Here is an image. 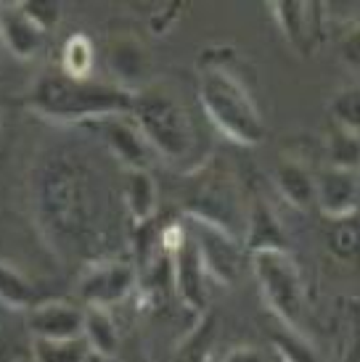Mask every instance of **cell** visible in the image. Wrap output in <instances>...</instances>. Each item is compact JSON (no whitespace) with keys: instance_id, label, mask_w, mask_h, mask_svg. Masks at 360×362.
I'll return each mask as SVG.
<instances>
[{"instance_id":"14","label":"cell","mask_w":360,"mask_h":362,"mask_svg":"<svg viewBox=\"0 0 360 362\" xmlns=\"http://www.w3.org/2000/svg\"><path fill=\"white\" fill-rule=\"evenodd\" d=\"M358 204H360L358 172L326 167L320 175H315V206L323 211L326 220L355 214Z\"/></svg>"},{"instance_id":"7","label":"cell","mask_w":360,"mask_h":362,"mask_svg":"<svg viewBox=\"0 0 360 362\" xmlns=\"http://www.w3.org/2000/svg\"><path fill=\"white\" fill-rule=\"evenodd\" d=\"M138 272L125 259H96L82 272L77 283V296L85 307H103L111 310L114 304L125 302L135 288Z\"/></svg>"},{"instance_id":"3","label":"cell","mask_w":360,"mask_h":362,"mask_svg":"<svg viewBox=\"0 0 360 362\" xmlns=\"http://www.w3.org/2000/svg\"><path fill=\"white\" fill-rule=\"evenodd\" d=\"M133 95L114 82L74 80L64 71L45 74L35 82L30 93V109L53 122H90L106 117H128L133 109Z\"/></svg>"},{"instance_id":"32","label":"cell","mask_w":360,"mask_h":362,"mask_svg":"<svg viewBox=\"0 0 360 362\" xmlns=\"http://www.w3.org/2000/svg\"><path fill=\"white\" fill-rule=\"evenodd\" d=\"M339 53H342V61H344L347 66H352V69L360 71V24L350 27L347 35L342 37Z\"/></svg>"},{"instance_id":"21","label":"cell","mask_w":360,"mask_h":362,"mask_svg":"<svg viewBox=\"0 0 360 362\" xmlns=\"http://www.w3.org/2000/svg\"><path fill=\"white\" fill-rule=\"evenodd\" d=\"M326 249L337 262L347 267H360V214H347L329 220L326 228Z\"/></svg>"},{"instance_id":"25","label":"cell","mask_w":360,"mask_h":362,"mask_svg":"<svg viewBox=\"0 0 360 362\" xmlns=\"http://www.w3.org/2000/svg\"><path fill=\"white\" fill-rule=\"evenodd\" d=\"M326 151H329V167H334V170H360V135H355V132L331 127Z\"/></svg>"},{"instance_id":"5","label":"cell","mask_w":360,"mask_h":362,"mask_svg":"<svg viewBox=\"0 0 360 362\" xmlns=\"http://www.w3.org/2000/svg\"><path fill=\"white\" fill-rule=\"evenodd\" d=\"M183 209L191 220L220 228L239 241L244 238L247 211L241 206L236 180L220 159L207 161L189 175L183 185Z\"/></svg>"},{"instance_id":"35","label":"cell","mask_w":360,"mask_h":362,"mask_svg":"<svg viewBox=\"0 0 360 362\" xmlns=\"http://www.w3.org/2000/svg\"><path fill=\"white\" fill-rule=\"evenodd\" d=\"M3 53H6V48H3V37H0V56H3Z\"/></svg>"},{"instance_id":"16","label":"cell","mask_w":360,"mask_h":362,"mask_svg":"<svg viewBox=\"0 0 360 362\" xmlns=\"http://www.w3.org/2000/svg\"><path fill=\"white\" fill-rule=\"evenodd\" d=\"M244 252H273V249H286V233L281 230L279 217L273 214L268 204L254 199L247 209V225H244Z\"/></svg>"},{"instance_id":"24","label":"cell","mask_w":360,"mask_h":362,"mask_svg":"<svg viewBox=\"0 0 360 362\" xmlns=\"http://www.w3.org/2000/svg\"><path fill=\"white\" fill-rule=\"evenodd\" d=\"M93 352L85 344V339H35V362H90Z\"/></svg>"},{"instance_id":"4","label":"cell","mask_w":360,"mask_h":362,"mask_svg":"<svg viewBox=\"0 0 360 362\" xmlns=\"http://www.w3.org/2000/svg\"><path fill=\"white\" fill-rule=\"evenodd\" d=\"M130 119L138 124L143 141L154 153L167 161L189 159L196 146V127L191 111L167 85L149 82L133 95Z\"/></svg>"},{"instance_id":"20","label":"cell","mask_w":360,"mask_h":362,"mask_svg":"<svg viewBox=\"0 0 360 362\" xmlns=\"http://www.w3.org/2000/svg\"><path fill=\"white\" fill-rule=\"evenodd\" d=\"M82 339L96 357H114L120 352V328L114 322V315L103 307H85Z\"/></svg>"},{"instance_id":"8","label":"cell","mask_w":360,"mask_h":362,"mask_svg":"<svg viewBox=\"0 0 360 362\" xmlns=\"http://www.w3.org/2000/svg\"><path fill=\"white\" fill-rule=\"evenodd\" d=\"M189 235L193 238L199 257L204 262V270L210 278L220 283H236L241 275V262H244V243L239 238L228 235L220 228H212L207 222L191 220Z\"/></svg>"},{"instance_id":"18","label":"cell","mask_w":360,"mask_h":362,"mask_svg":"<svg viewBox=\"0 0 360 362\" xmlns=\"http://www.w3.org/2000/svg\"><path fill=\"white\" fill-rule=\"evenodd\" d=\"M122 204L138 225H146L157 214L159 188L149 170H122Z\"/></svg>"},{"instance_id":"1","label":"cell","mask_w":360,"mask_h":362,"mask_svg":"<svg viewBox=\"0 0 360 362\" xmlns=\"http://www.w3.org/2000/svg\"><path fill=\"white\" fill-rule=\"evenodd\" d=\"M32 202L43 230L59 249L99 257L106 243L111 193L90 159L77 148H56L32 172Z\"/></svg>"},{"instance_id":"37","label":"cell","mask_w":360,"mask_h":362,"mask_svg":"<svg viewBox=\"0 0 360 362\" xmlns=\"http://www.w3.org/2000/svg\"><path fill=\"white\" fill-rule=\"evenodd\" d=\"M133 362H143V360H133Z\"/></svg>"},{"instance_id":"19","label":"cell","mask_w":360,"mask_h":362,"mask_svg":"<svg viewBox=\"0 0 360 362\" xmlns=\"http://www.w3.org/2000/svg\"><path fill=\"white\" fill-rule=\"evenodd\" d=\"M0 362H35V339L24 310L0 307Z\"/></svg>"},{"instance_id":"22","label":"cell","mask_w":360,"mask_h":362,"mask_svg":"<svg viewBox=\"0 0 360 362\" xmlns=\"http://www.w3.org/2000/svg\"><path fill=\"white\" fill-rule=\"evenodd\" d=\"M93 42L77 32L72 35L64 51H61V71L67 77H74V80H88L90 71H93V64H96V56H93Z\"/></svg>"},{"instance_id":"13","label":"cell","mask_w":360,"mask_h":362,"mask_svg":"<svg viewBox=\"0 0 360 362\" xmlns=\"http://www.w3.org/2000/svg\"><path fill=\"white\" fill-rule=\"evenodd\" d=\"M27 328L32 339H50V341H64V339H80L85 310L80 304L64 302V299H50V302L32 304L24 310Z\"/></svg>"},{"instance_id":"26","label":"cell","mask_w":360,"mask_h":362,"mask_svg":"<svg viewBox=\"0 0 360 362\" xmlns=\"http://www.w3.org/2000/svg\"><path fill=\"white\" fill-rule=\"evenodd\" d=\"M212 341H215V320L210 315H201V320L178 346L175 362H210Z\"/></svg>"},{"instance_id":"10","label":"cell","mask_w":360,"mask_h":362,"mask_svg":"<svg viewBox=\"0 0 360 362\" xmlns=\"http://www.w3.org/2000/svg\"><path fill=\"white\" fill-rule=\"evenodd\" d=\"M320 8H323L320 3H305V0L270 3V11H273V19L279 24L281 35L302 56H310L323 37V13H318Z\"/></svg>"},{"instance_id":"17","label":"cell","mask_w":360,"mask_h":362,"mask_svg":"<svg viewBox=\"0 0 360 362\" xmlns=\"http://www.w3.org/2000/svg\"><path fill=\"white\" fill-rule=\"evenodd\" d=\"M273 185L294 209L308 211L315 206V175L300 161L281 159L273 170Z\"/></svg>"},{"instance_id":"30","label":"cell","mask_w":360,"mask_h":362,"mask_svg":"<svg viewBox=\"0 0 360 362\" xmlns=\"http://www.w3.org/2000/svg\"><path fill=\"white\" fill-rule=\"evenodd\" d=\"M342 362H360V302H350L347 312V349Z\"/></svg>"},{"instance_id":"28","label":"cell","mask_w":360,"mask_h":362,"mask_svg":"<svg viewBox=\"0 0 360 362\" xmlns=\"http://www.w3.org/2000/svg\"><path fill=\"white\" fill-rule=\"evenodd\" d=\"M273 352L279 357V362H315V352H313L310 344L302 341L300 333L294 331H281L273 333Z\"/></svg>"},{"instance_id":"34","label":"cell","mask_w":360,"mask_h":362,"mask_svg":"<svg viewBox=\"0 0 360 362\" xmlns=\"http://www.w3.org/2000/svg\"><path fill=\"white\" fill-rule=\"evenodd\" d=\"M0 130H3V106H0Z\"/></svg>"},{"instance_id":"11","label":"cell","mask_w":360,"mask_h":362,"mask_svg":"<svg viewBox=\"0 0 360 362\" xmlns=\"http://www.w3.org/2000/svg\"><path fill=\"white\" fill-rule=\"evenodd\" d=\"M106 64L114 77V85L138 93L149 85L151 59L146 45L130 32H114L106 42Z\"/></svg>"},{"instance_id":"6","label":"cell","mask_w":360,"mask_h":362,"mask_svg":"<svg viewBox=\"0 0 360 362\" xmlns=\"http://www.w3.org/2000/svg\"><path fill=\"white\" fill-rule=\"evenodd\" d=\"M252 270L260 286V293L268 310L281 320L283 328L300 333L305 325V307H308V288L297 259L289 249L249 254Z\"/></svg>"},{"instance_id":"33","label":"cell","mask_w":360,"mask_h":362,"mask_svg":"<svg viewBox=\"0 0 360 362\" xmlns=\"http://www.w3.org/2000/svg\"><path fill=\"white\" fill-rule=\"evenodd\" d=\"M223 362H279L273 349H260V346H236L230 349Z\"/></svg>"},{"instance_id":"9","label":"cell","mask_w":360,"mask_h":362,"mask_svg":"<svg viewBox=\"0 0 360 362\" xmlns=\"http://www.w3.org/2000/svg\"><path fill=\"white\" fill-rule=\"evenodd\" d=\"M172 249V283L175 291L183 299V304L193 310L196 315L207 312V302H210V291H207V270L204 262L199 257V249L189 233H180L178 241L167 243Z\"/></svg>"},{"instance_id":"31","label":"cell","mask_w":360,"mask_h":362,"mask_svg":"<svg viewBox=\"0 0 360 362\" xmlns=\"http://www.w3.org/2000/svg\"><path fill=\"white\" fill-rule=\"evenodd\" d=\"M180 11H186V3H167V6H159L157 13L149 16V30L154 35H167L172 30V24L180 19Z\"/></svg>"},{"instance_id":"12","label":"cell","mask_w":360,"mask_h":362,"mask_svg":"<svg viewBox=\"0 0 360 362\" xmlns=\"http://www.w3.org/2000/svg\"><path fill=\"white\" fill-rule=\"evenodd\" d=\"M93 132H99L109 153L122 164V170H149L151 148L143 141L138 124L128 117H106V119L85 124Z\"/></svg>"},{"instance_id":"2","label":"cell","mask_w":360,"mask_h":362,"mask_svg":"<svg viewBox=\"0 0 360 362\" xmlns=\"http://www.w3.org/2000/svg\"><path fill=\"white\" fill-rule=\"evenodd\" d=\"M236 53L230 48H207L199 53V101L210 122L239 146H260L268 138L249 88L233 71Z\"/></svg>"},{"instance_id":"15","label":"cell","mask_w":360,"mask_h":362,"mask_svg":"<svg viewBox=\"0 0 360 362\" xmlns=\"http://www.w3.org/2000/svg\"><path fill=\"white\" fill-rule=\"evenodd\" d=\"M0 37L9 56L16 61H32L45 42V32L38 30L16 3L9 8H0Z\"/></svg>"},{"instance_id":"29","label":"cell","mask_w":360,"mask_h":362,"mask_svg":"<svg viewBox=\"0 0 360 362\" xmlns=\"http://www.w3.org/2000/svg\"><path fill=\"white\" fill-rule=\"evenodd\" d=\"M19 8L27 13V19L48 35L50 30H56L61 24V3L59 0H27V3H19Z\"/></svg>"},{"instance_id":"36","label":"cell","mask_w":360,"mask_h":362,"mask_svg":"<svg viewBox=\"0 0 360 362\" xmlns=\"http://www.w3.org/2000/svg\"><path fill=\"white\" fill-rule=\"evenodd\" d=\"M358 185H360V170H358Z\"/></svg>"},{"instance_id":"23","label":"cell","mask_w":360,"mask_h":362,"mask_svg":"<svg viewBox=\"0 0 360 362\" xmlns=\"http://www.w3.org/2000/svg\"><path fill=\"white\" fill-rule=\"evenodd\" d=\"M32 299H35L32 283L27 281L16 267H11V264H3V262H0V307L30 310Z\"/></svg>"},{"instance_id":"27","label":"cell","mask_w":360,"mask_h":362,"mask_svg":"<svg viewBox=\"0 0 360 362\" xmlns=\"http://www.w3.org/2000/svg\"><path fill=\"white\" fill-rule=\"evenodd\" d=\"M334 127L360 135V88H344L329 103Z\"/></svg>"}]
</instances>
